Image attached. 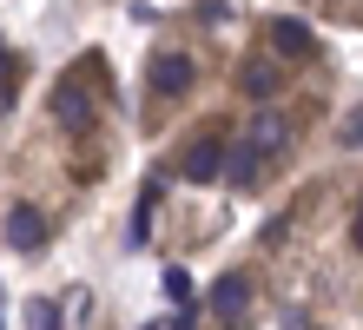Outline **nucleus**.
Here are the masks:
<instances>
[{
	"label": "nucleus",
	"mask_w": 363,
	"mask_h": 330,
	"mask_svg": "<svg viewBox=\"0 0 363 330\" xmlns=\"http://www.w3.org/2000/svg\"><path fill=\"white\" fill-rule=\"evenodd\" d=\"M245 311H251V284H245V271H231V277L211 284V317H218V324H245Z\"/></svg>",
	"instance_id": "obj_1"
},
{
	"label": "nucleus",
	"mask_w": 363,
	"mask_h": 330,
	"mask_svg": "<svg viewBox=\"0 0 363 330\" xmlns=\"http://www.w3.org/2000/svg\"><path fill=\"white\" fill-rule=\"evenodd\" d=\"M284 139H291V126L277 119V113H258V119H245V139H238V145H251L258 159H277Z\"/></svg>",
	"instance_id": "obj_2"
},
{
	"label": "nucleus",
	"mask_w": 363,
	"mask_h": 330,
	"mask_svg": "<svg viewBox=\"0 0 363 330\" xmlns=\"http://www.w3.org/2000/svg\"><path fill=\"white\" fill-rule=\"evenodd\" d=\"M7 245L13 251H40V245H47V218H40L33 205H13L7 211Z\"/></svg>",
	"instance_id": "obj_3"
},
{
	"label": "nucleus",
	"mask_w": 363,
	"mask_h": 330,
	"mask_svg": "<svg viewBox=\"0 0 363 330\" xmlns=\"http://www.w3.org/2000/svg\"><path fill=\"white\" fill-rule=\"evenodd\" d=\"M185 86H191V60H185V53H159V60H152V93L179 99Z\"/></svg>",
	"instance_id": "obj_4"
},
{
	"label": "nucleus",
	"mask_w": 363,
	"mask_h": 330,
	"mask_svg": "<svg viewBox=\"0 0 363 330\" xmlns=\"http://www.w3.org/2000/svg\"><path fill=\"white\" fill-rule=\"evenodd\" d=\"M218 172H225V145H218V139H199V145L185 152V179H191V185L218 179Z\"/></svg>",
	"instance_id": "obj_5"
},
{
	"label": "nucleus",
	"mask_w": 363,
	"mask_h": 330,
	"mask_svg": "<svg viewBox=\"0 0 363 330\" xmlns=\"http://www.w3.org/2000/svg\"><path fill=\"white\" fill-rule=\"evenodd\" d=\"M271 40H277V53H311V47H317V33L304 27V20H277Z\"/></svg>",
	"instance_id": "obj_6"
},
{
	"label": "nucleus",
	"mask_w": 363,
	"mask_h": 330,
	"mask_svg": "<svg viewBox=\"0 0 363 330\" xmlns=\"http://www.w3.org/2000/svg\"><path fill=\"white\" fill-rule=\"evenodd\" d=\"M277 86H284V73H277L271 60H251V66H245V93H251V99H271Z\"/></svg>",
	"instance_id": "obj_7"
},
{
	"label": "nucleus",
	"mask_w": 363,
	"mask_h": 330,
	"mask_svg": "<svg viewBox=\"0 0 363 330\" xmlns=\"http://www.w3.org/2000/svg\"><path fill=\"white\" fill-rule=\"evenodd\" d=\"M258 172H264V159H258V152H251V145L225 152V179H231V185H251V179H258Z\"/></svg>",
	"instance_id": "obj_8"
},
{
	"label": "nucleus",
	"mask_w": 363,
	"mask_h": 330,
	"mask_svg": "<svg viewBox=\"0 0 363 330\" xmlns=\"http://www.w3.org/2000/svg\"><path fill=\"white\" fill-rule=\"evenodd\" d=\"M53 119L60 126H86V93H79V86H60L53 93Z\"/></svg>",
	"instance_id": "obj_9"
},
{
	"label": "nucleus",
	"mask_w": 363,
	"mask_h": 330,
	"mask_svg": "<svg viewBox=\"0 0 363 330\" xmlns=\"http://www.w3.org/2000/svg\"><path fill=\"white\" fill-rule=\"evenodd\" d=\"M165 297H172L179 311H199V297H191V271H179V264H172V271H165Z\"/></svg>",
	"instance_id": "obj_10"
},
{
	"label": "nucleus",
	"mask_w": 363,
	"mask_h": 330,
	"mask_svg": "<svg viewBox=\"0 0 363 330\" xmlns=\"http://www.w3.org/2000/svg\"><path fill=\"white\" fill-rule=\"evenodd\" d=\"M27 324H47V330H53V324H60V304H47V297H33V311H27Z\"/></svg>",
	"instance_id": "obj_11"
},
{
	"label": "nucleus",
	"mask_w": 363,
	"mask_h": 330,
	"mask_svg": "<svg viewBox=\"0 0 363 330\" xmlns=\"http://www.w3.org/2000/svg\"><path fill=\"white\" fill-rule=\"evenodd\" d=\"M357 251H363V218H357Z\"/></svg>",
	"instance_id": "obj_12"
}]
</instances>
